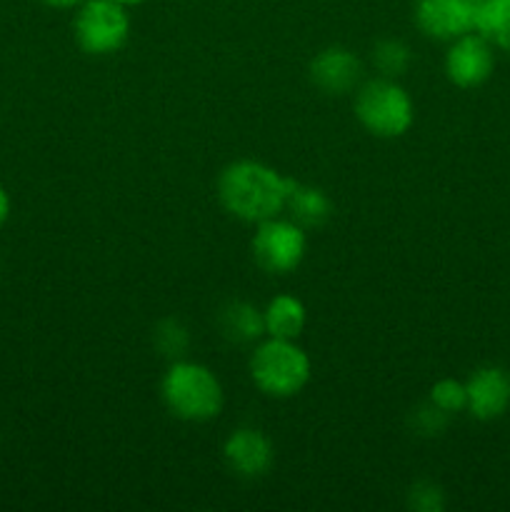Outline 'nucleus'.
<instances>
[{
	"mask_svg": "<svg viewBox=\"0 0 510 512\" xmlns=\"http://www.w3.org/2000/svg\"><path fill=\"white\" fill-rule=\"evenodd\" d=\"M443 490L438 488L430 480H423V483H415L413 490H410V508L420 512H438L443 510Z\"/></svg>",
	"mask_w": 510,
	"mask_h": 512,
	"instance_id": "19",
	"label": "nucleus"
},
{
	"mask_svg": "<svg viewBox=\"0 0 510 512\" xmlns=\"http://www.w3.org/2000/svg\"><path fill=\"white\" fill-rule=\"evenodd\" d=\"M430 403L438 410H443L445 415H453L465 410L468 405V390H465V383L453 378H443L430 388Z\"/></svg>",
	"mask_w": 510,
	"mask_h": 512,
	"instance_id": "17",
	"label": "nucleus"
},
{
	"mask_svg": "<svg viewBox=\"0 0 510 512\" xmlns=\"http://www.w3.org/2000/svg\"><path fill=\"white\" fill-rule=\"evenodd\" d=\"M495 68L493 45L480 33H465L460 38L450 40V48L445 53V73L450 83L458 88H478L490 78Z\"/></svg>",
	"mask_w": 510,
	"mask_h": 512,
	"instance_id": "8",
	"label": "nucleus"
},
{
	"mask_svg": "<svg viewBox=\"0 0 510 512\" xmlns=\"http://www.w3.org/2000/svg\"><path fill=\"white\" fill-rule=\"evenodd\" d=\"M223 455L228 468L240 478H263L273 468L275 450L273 443L265 433L255 428H240L225 440Z\"/></svg>",
	"mask_w": 510,
	"mask_h": 512,
	"instance_id": "9",
	"label": "nucleus"
},
{
	"mask_svg": "<svg viewBox=\"0 0 510 512\" xmlns=\"http://www.w3.org/2000/svg\"><path fill=\"white\" fill-rule=\"evenodd\" d=\"M410 60V48L403 40H380L373 50V63L380 70V75L385 78H395V75H403L408 70Z\"/></svg>",
	"mask_w": 510,
	"mask_h": 512,
	"instance_id": "16",
	"label": "nucleus"
},
{
	"mask_svg": "<svg viewBox=\"0 0 510 512\" xmlns=\"http://www.w3.org/2000/svg\"><path fill=\"white\" fill-rule=\"evenodd\" d=\"M115 3L125 5V8H135V5H143V3H148V0H115Z\"/></svg>",
	"mask_w": 510,
	"mask_h": 512,
	"instance_id": "23",
	"label": "nucleus"
},
{
	"mask_svg": "<svg viewBox=\"0 0 510 512\" xmlns=\"http://www.w3.org/2000/svg\"><path fill=\"white\" fill-rule=\"evenodd\" d=\"M160 395L170 413L185 423H208L223 410V385L208 365L175 360L163 375Z\"/></svg>",
	"mask_w": 510,
	"mask_h": 512,
	"instance_id": "2",
	"label": "nucleus"
},
{
	"mask_svg": "<svg viewBox=\"0 0 510 512\" xmlns=\"http://www.w3.org/2000/svg\"><path fill=\"white\" fill-rule=\"evenodd\" d=\"M40 3L50 5V8L65 10V8H78V5L83 3V0H40Z\"/></svg>",
	"mask_w": 510,
	"mask_h": 512,
	"instance_id": "22",
	"label": "nucleus"
},
{
	"mask_svg": "<svg viewBox=\"0 0 510 512\" xmlns=\"http://www.w3.org/2000/svg\"><path fill=\"white\" fill-rule=\"evenodd\" d=\"M468 390V405L470 415L478 420H495L510 408V375L503 368H480L470 375L465 383Z\"/></svg>",
	"mask_w": 510,
	"mask_h": 512,
	"instance_id": "10",
	"label": "nucleus"
},
{
	"mask_svg": "<svg viewBox=\"0 0 510 512\" xmlns=\"http://www.w3.org/2000/svg\"><path fill=\"white\" fill-rule=\"evenodd\" d=\"M285 210L290 213V220H295L303 228H318L333 213V203L328 195L315 185H305L293 180L288 190V200H285Z\"/></svg>",
	"mask_w": 510,
	"mask_h": 512,
	"instance_id": "13",
	"label": "nucleus"
},
{
	"mask_svg": "<svg viewBox=\"0 0 510 512\" xmlns=\"http://www.w3.org/2000/svg\"><path fill=\"white\" fill-rule=\"evenodd\" d=\"M75 43L88 55H113L128 43V8L115 0H83L73 20Z\"/></svg>",
	"mask_w": 510,
	"mask_h": 512,
	"instance_id": "5",
	"label": "nucleus"
},
{
	"mask_svg": "<svg viewBox=\"0 0 510 512\" xmlns=\"http://www.w3.org/2000/svg\"><path fill=\"white\" fill-rule=\"evenodd\" d=\"M445 418H448V415H445L443 410H438L433 403H428L425 408H420L418 413H415V425H418L420 433L433 435V433H440V430H443Z\"/></svg>",
	"mask_w": 510,
	"mask_h": 512,
	"instance_id": "20",
	"label": "nucleus"
},
{
	"mask_svg": "<svg viewBox=\"0 0 510 512\" xmlns=\"http://www.w3.org/2000/svg\"><path fill=\"white\" fill-rule=\"evenodd\" d=\"M293 178L258 160H235L220 173L218 198L233 218L243 223H263L285 210Z\"/></svg>",
	"mask_w": 510,
	"mask_h": 512,
	"instance_id": "1",
	"label": "nucleus"
},
{
	"mask_svg": "<svg viewBox=\"0 0 510 512\" xmlns=\"http://www.w3.org/2000/svg\"><path fill=\"white\" fill-rule=\"evenodd\" d=\"M220 330H223L225 338L235 340V343L258 340L265 333L263 310L253 308V305L243 303V300L228 303L220 310Z\"/></svg>",
	"mask_w": 510,
	"mask_h": 512,
	"instance_id": "14",
	"label": "nucleus"
},
{
	"mask_svg": "<svg viewBox=\"0 0 510 512\" xmlns=\"http://www.w3.org/2000/svg\"><path fill=\"white\" fill-rule=\"evenodd\" d=\"M155 345L163 350V355L178 358L188 348V330L178 320H163L158 325V333H155Z\"/></svg>",
	"mask_w": 510,
	"mask_h": 512,
	"instance_id": "18",
	"label": "nucleus"
},
{
	"mask_svg": "<svg viewBox=\"0 0 510 512\" xmlns=\"http://www.w3.org/2000/svg\"><path fill=\"white\" fill-rule=\"evenodd\" d=\"M360 75H363L360 58L353 50L340 48V45L320 50L310 63V78L328 95L350 93L358 85Z\"/></svg>",
	"mask_w": 510,
	"mask_h": 512,
	"instance_id": "11",
	"label": "nucleus"
},
{
	"mask_svg": "<svg viewBox=\"0 0 510 512\" xmlns=\"http://www.w3.org/2000/svg\"><path fill=\"white\" fill-rule=\"evenodd\" d=\"M355 118L375 138H400L415 123V105L395 78L368 80L355 95Z\"/></svg>",
	"mask_w": 510,
	"mask_h": 512,
	"instance_id": "4",
	"label": "nucleus"
},
{
	"mask_svg": "<svg viewBox=\"0 0 510 512\" xmlns=\"http://www.w3.org/2000/svg\"><path fill=\"white\" fill-rule=\"evenodd\" d=\"M475 33L490 45L510 53V0H480Z\"/></svg>",
	"mask_w": 510,
	"mask_h": 512,
	"instance_id": "15",
	"label": "nucleus"
},
{
	"mask_svg": "<svg viewBox=\"0 0 510 512\" xmlns=\"http://www.w3.org/2000/svg\"><path fill=\"white\" fill-rule=\"evenodd\" d=\"M305 320H308L305 305L288 293L275 295L263 310V325L268 338L298 340V335L305 328Z\"/></svg>",
	"mask_w": 510,
	"mask_h": 512,
	"instance_id": "12",
	"label": "nucleus"
},
{
	"mask_svg": "<svg viewBox=\"0 0 510 512\" xmlns=\"http://www.w3.org/2000/svg\"><path fill=\"white\" fill-rule=\"evenodd\" d=\"M480 0H415V25L433 40L473 33Z\"/></svg>",
	"mask_w": 510,
	"mask_h": 512,
	"instance_id": "7",
	"label": "nucleus"
},
{
	"mask_svg": "<svg viewBox=\"0 0 510 512\" xmlns=\"http://www.w3.org/2000/svg\"><path fill=\"white\" fill-rule=\"evenodd\" d=\"M8 215H10V195H8V190L0 185V228L8 223Z\"/></svg>",
	"mask_w": 510,
	"mask_h": 512,
	"instance_id": "21",
	"label": "nucleus"
},
{
	"mask_svg": "<svg viewBox=\"0 0 510 512\" xmlns=\"http://www.w3.org/2000/svg\"><path fill=\"white\" fill-rule=\"evenodd\" d=\"M305 228L290 218H270L258 223L253 235V258L265 273H293L305 258Z\"/></svg>",
	"mask_w": 510,
	"mask_h": 512,
	"instance_id": "6",
	"label": "nucleus"
},
{
	"mask_svg": "<svg viewBox=\"0 0 510 512\" xmlns=\"http://www.w3.org/2000/svg\"><path fill=\"white\" fill-rule=\"evenodd\" d=\"M250 378L268 398H293L308 385L310 358L295 340L268 338L250 358Z\"/></svg>",
	"mask_w": 510,
	"mask_h": 512,
	"instance_id": "3",
	"label": "nucleus"
}]
</instances>
